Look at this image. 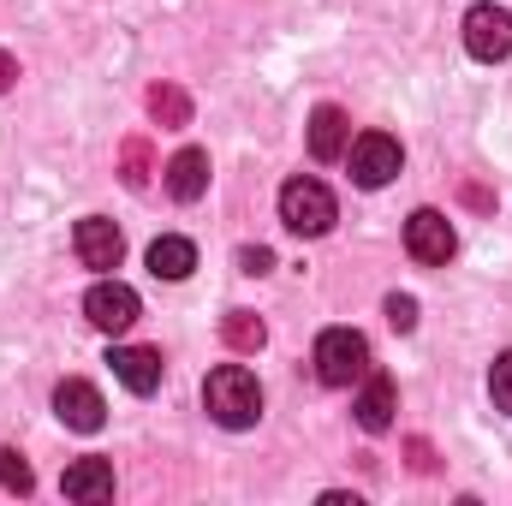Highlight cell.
I'll use <instances>...</instances> for the list:
<instances>
[{
	"label": "cell",
	"mask_w": 512,
	"mask_h": 506,
	"mask_svg": "<svg viewBox=\"0 0 512 506\" xmlns=\"http://www.w3.org/2000/svg\"><path fill=\"white\" fill-rule=\"evenodd\" d=\"M137 292H131L126 280H96L90 286V298H84V316L102 328V334H126L131 322H137Z\"/></svg>",
	"instance_id": "obj_6"
},
{
	"label": "cell",
	"mask_w": 512,
	"mask_h": 506,
	"mask_svg": "<svg viewBox=\"0 0 512 506\" xmlns=\"http://www.w3.org/2000/svg\"><path fill=\"white\" fill-rule=\"evenodd\" d=\"M126 185H131V191H143V185H149V143H143V137H131V143H126Z\"/></svg>",
	"instance_id": "obj_19"
},
{
	"label": "cell",
	"mask_w": 512,
	"mask_h": 506,
	"mask_svg": "<svg viewBox=\"0 0 512 506\" xmlns=\"http://www.w3.org/2000/svg\"><path fill=\"white\" fill-rule=\"evenodd\" d=\"M465 48L477 60H507L512 54V12H501V6H471L465 12Z\"/></svg>",
	"instance_id": "obj_7"
},
{
	"label": "cell",
	"mask_w": 512,
	"mask_h": 506,
	"mask_svg": "<svg viewBox=\"0 0 512 506\" xmlns=\"http://www.w3.org/2000/svg\"><path fill=\"white\" fill-rule=\"evenodd\" d=\"M54 411H60V423L78 429V435H96V429L108 423V405H102V393H96L90 381H60Z\"/></svg>",
	"instance_id": "obj_8"
},
{
	"label": "cell",
	"mask_w": 512,
	"mask_h": 506,
	"mask_svg": "<svg viewBox=\"0 0 512 506\" xmlns=\"http://www.w3.org/2000/svg\"><path fill=\"white\" fill-rule=\"evenodd\" d=\"M239 268H245V274H268V268H274V251H262V245H256V251H239Z\"/></svg>",
	"instance_id": "obj_22"
},
{
	"label": "cell",
	"mask_w": 512,
	"mask_h": 506,
	"mask_svg": "<svg viewBox=\"0 0 512 506\" xmlns=\"http://www.w3.org/2000/svg\"><path fill=\"white\" fill-rule=\"evenodd\" d=\"M399 143L387 137V131H364L358 143H352V185H364V191H382L387 179L399 173Z\"/></svg>",
	"instance_id": "obj_5"
},
{
	"label": "cell",
	"mask_w": 512,
	"mask_h": 506,
	"mask_svg": "<svg viewBox=\"0 0 512 506\" xmlns=\"http://www.w3.org/2000/svg\"><path fill=\"white\" fill-rule=\"evenodd\" d=\"M108 364H114V376L126 381L131 393H155L161 387V352H149V346H114Z\"/></svg>",
	"instance_id": "obj_10"
},
{
	"label": "cell",
	"mask_w": 512,
	"mask_h": 506,
	"mask_svg": "<svg viewBox=\"0 0 512 506\" xmlns=\"http://www.w3.org/2000/svg\"><path fill=\"white\" fill-rule=\"evenodd\" d=\"M387 322H393L399 334H411V328H417V298H405V292H393V298H387Z\"/></svg>",
	"instance_id": "obj_21"
},
{
	"label": "cell",
	"mask_w": 512,
	"mask_h": 506,
	"mask_svg": "<svg viewBox=\"0 0 512 506\" xmlns=\"http://www.w3.org/2000/svg\"><path fill=\"white\" fill-rule=\"evenodd\" d=\"M393 405H399V393H393V381L387 376H364V393H358V423L370 429V435H382V429H393Z\"/></svg>",
	"instance_id": "obj_13"
},
{
	"label": "cell",
	"mask_w": 512,
	"mask_h": 506,
	"mask_svg": "<svg viewBox=\"0 0 512 506\" xmlns=\"http://www.w3.org/2000/svg\"><path fill=\"white\" fill-rule=\"evenodd\" d=\"M405 251L417 256L423 268H441L447 256L459 251V233H453V221H447L441 209H417V215L405 221Z\"/></svg>",
	"instance_id": "obj_4"
},
{
	"label": "cell",
	"mask_w": 512,
	"mask_h": 506,
	"mask_svg": "<svg viewBox=\"0 0 512 506\" xmlns=\"http://www.w3.org/2000/svg\"><path fill=\"white\" fill-rule=\"evenodd\" d=\"M316 376L328 387H352V381L370 376V340L358 328H328L316 340Z\"/></svg>",
	"instance_id": "obj_3"
},
{
	"label": "cell",
	"mask_w": 512,
	"mask_h": 506,
	"mask_svg": "<svg viewBox=\"0 0 512 506\" xmlns=\"http://www.w3.org/2000/svg\"><path fill=\"white\" fill-rule=\"evenodd\" d=\"M280 221L298 233V239H322L334 221H340V203L322 179H286L280 191Z\"/></svg>",
	"instance_id": "obj_2"
},
{
	"label": "cell",
	"mask_w": 512,
	"mask_h": 506,
	"mask_svg": "<svg viewBox=\"0 0 512 506\" xmlns=\"http://www.w3.org/2000/svg\"><path fill=\"white\" fill-rule=\"evenodd\" d=\"M203 405H209V417L221 429H251L262 417V387H256V376L245 364H221L215 376L203 381Z\"/></svg>",
	"instance_id": "obj_1"
},
{
	"label": "cell",
	"mask_w": 512,
	"mask_h": 506,
	"mask_svg": "<svg viewBox=\"0 0 512 506\" xmlns=\"http://www.w3.org/2000/svg\"><path fill=\"white\" fill-rule=\"evenodd\" d=\"M167 191H173V203H197L209 191V155L203 149H179L167 161Z\"/></svg>",
	"instance_id": "obj_11"
},
{
	"label": "cell",
	"mask_w": 512,
	"mask_h": 506,
	"mask_svg": "<svg viewBox=\"0 0 512 506\" xmlns=\"http://www.w3.org/2000/svg\"><path fill=\"white\" fill-rule=\"evenodd\" d=\"M60 489H66V501H108L114 495V465L108 459H78V465H66Z\"/></svg>",
	"instance_id": "obj_12"
},
{
	"label": "cell",
	"mask_w": 512,
	"mask_h": 506,
	"mask_svg": "<svg viewBox=\"0 0 512 506\" xmlns=\"http://www.w3.org/2000/svg\"><path fill=\"white\" fill-rule=\"evenodd\" d=\"M221 340H227L233 352H256V346L268 340V328L256 322L251 310H227V322H221Z\"/></svg>",
	"instance_id": "obj_16"
},
{
	"label": "cell",
	"mask_w": 512,
	"mask_h": 506,
	"mask_svg": "<svg viewBox=\"0 0 512 506\" xmlns=\"http://www.w3.org/2000/svg\"><path fill=\"white\" fill-rule=\"evenodd\" d=\"M30 483H36V477H30V465H24V459L6 447V453H0V489H12V495H30Z\"/></svg>",
	"instance_id": "obj_18"
},
{
	"label": "cell",
	"mask_w": 512,
	"mask_h": 506,
	"mask_svg": "<svg viewBox=\"0 0 512 506\" xmlns=\"http://www.w3.org/2000/svg\"><path fill=\"white\" fill-rule=\"evenodd\" d=\"M149 114L173 131V126H185V120H191V102H185L173 84H155V90H149Z\"/></svg>",
	"instance_id": "obj_17"
},
{
	"label": "cell",
	"mask_w": 512,
	"mask_h": 506,
	"mask_svg": "<svg viewBox=\"0 0 512 506\" xmlns=\"http://www.w3.org/2000/svg\"><path fill=\"white\" fill-rule=\"evenodd\" d=\"M72 245H78V256H84V268H120V251H126L120 227L102 221V215H84L78 233H72Z\"/></svg>",
	"instance_id": "obj_9"
},
{
	"label": "cell",
	"mask_w": 512,
	"mask_h": 506,
	"mask_svg": "<svg viewBox=\"0 0 512 506\" xmlns=\"http://www.w3.org/2000/svg\"><path fill=\"white\" fill-rule=\"evenodd\" d=\"M346 137H352V126H346L340 108H316L310 114V155L316 161H340L346 155Z\"/></svg>",
	"instance_id": "obj_14"
},
{
	"label": "cell",
	"mask_w": 512,
	"mask_h": 506,
	"mask_svg": "<svg viewBox=\"0 0 512 506\" xmlns=\"http://www.w3.org/2000/svg\"><path fill=\"white\" fill-rule=\"evenodd\" d=\"M489 393H495V405L512 417V352L495 358V370H489Z\"/></svg>",
	"instance_id": "obj_20"
},
{
	"label": "cell",
	"mask_w": 512,
	"mask_h": 506,
	"mask_svg": "<svg viewBox=\"0 0 512 506\" xmlns=\"http://www.w3.org/2000/svg\"><path fill=\"white\" fill-rule=\"evenodd\" d=\"M12 78H18V60H12V54H6V48H0V90H6V84H12Z\"/></svg>",
	"instance_id": "obj_23"
},
{
	"label": "cell",
	"mask_w": 512,
	"mask_h": 506,
	"mask_svg": "<svg viewBox=\"0 0 512 506\" xmlns=\"http://www.w3.org/2000/svg\"><path fill=\"white\" fill-rule=\"evenodd\" d=\"M191 268H197V245H191V239H173V233H167V239L149 245V274H155V280H185Z\"/></svg>",
	"instance_id": "obj_15"
}]
</instances>
